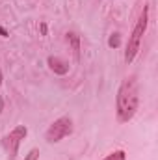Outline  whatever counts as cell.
Here are the masks:
<instances>
[{"instance_id":"1","label":"cell","mask_w":158,"mask_h":160,"mask_svg":"<svg viewBox=\"0 0 158 160\" xmlns=\"http://www.w3.org/2000/svg\"><path fill=\"white\" fill-rule=\"evenodd\" d=\"M140 106V86L136 77H126L121 82L116 97V112L119 123H128L134 118L136 110Z\"/></svg>"},{"instance_id":"2","label":"cell","mask_w":158,"mask_h":160,"mask_svg":"<svg viewBox=\"0 0 158 160\" xmlns=\"http://www.w3.org/2000/svg\"><path fill=\"white\" fill-rule=\"evenodd\" d=\"M147 24H149V8L143 6V11H141L140 19L136 21V26H134V30H132V34L128 38V45H126V50H125V62L126 63H130L136 58V54L140 50L141 38H143V34L147 30Z\"/></svg>"},{"instance_id":"3","label":"cell","mask_w":158,"mask_h":160,"mask_svg":"<svg viewBox=\"0 0 158 160\" xmlns=\"http://www.w3.org/2000/svg\"><path fill=\"white\" fill-rule=\"evenodd\" d=\"M73 132V119L69 116H63L60 119H56L45 132V140L48 143H58L60 140H63L65 136H69Z\"/></svg>"},{"instance_id":"4","label":"cell","mask_w":158,"mask_h":160,"mask_svg":"<svg viewBox=\"0 0 158 160\" xmlns=\"http://www.w3.org/2000/svg\"><path fill=\"white\" fill-rule=\"evenodd\" d=\"M26 134H28V128H26L24 125H19V127H15L9 134H6V136L2 138V147L6 149L7 158L9 160H13L15 157H17L19 145H21V142L26 138Z\"/></svg>"},{"instance_id":"5","label":"cell","mask_w":158,"mask_h":160,"mask_svg":"<svg viewBox=\"0 0 158 160\" xmlns=\"http://www.w3.org/2000/svg\"><path fill=\"white\" fill-rule=\"evenodd\" d=\"M47 63H48V67H50L56 75H67V73H69V63H67V62H63L62 58L48 56Z\"/></svg>"},{"instance_id":"6","label":"cell","mask_w":158,"mask_h":160,"mask_svg":"<svg viewBox=\"0 0 158 160\" xmlns=\"http://www.w3.org/2000/svg\"><path fill=\"white\" fill-rule=\"evenodd\" d=\"M67 41L71 45V50H73L75 60L80 62V36H77L75 32H67Z\"/></svg>"},{"instance_id":"7","label":"cell","mask_w":158,"mask_h":160,"mask_svg":"<svg viewBox=\"0 0 158 160\" xmlns=\"http://www.w3.org/2000/svg\"><path fill=\"white\" fill-rule=\"evenodd\" d=\"M125 158H126L125 151H121V149H119V151H114L112 155H108L104 160H125Z\"/></svg>"},{"instance_id":"8","label":"cell","mask_w":158,"mask_h":160,"mask_svg":"<svg viewBox=\"0 0 158 160\" xmlns=\"http://www.w3.org/2000/svg\"><path fill=\"white\" fill-rule=\"evenodd\" d=\"M119 45H121V38H119V34H112V36H110V39H108V47L117 48Z\"/></svg>"},{"instance_id":"9","label":"cell","mask_w":158,"mask_h":160,"mask_svg":"<svg viewBox=\"0 0 158 160\" xmlns=\"http://www.w3.org/2000/svg\"><path fill=\"white\" fill-rule=\"evenodd\" d=\"M39 158V149H32L26 157H24V160H37Z\"/></svg>"},{"instance_id":"10","label":"cell","mask_w":158,"mask_h":160,"mask_svg":"<svg viewBox=\"0 0 158 160\" xmlns=\"http://www.w3.org/2000/svg\"><path fill=\"white\" fill-rule=\"evenodd\" d=\"M0 36H2V38H7L9 34H7V30H6V28H2V26H0Z\"/></svg>"},{"instance_id":"11","label":"cell","mask_w":158,"mask_h":160,"mask_svg":"<svg viewBox=\"0 0 158 160\" xmlns=\"http://www.w3.org/2000/svg\"><path fill=\"white\" fill-rule=\"evenodd\" d=\"M41 34L47 36V24H45V22H41Z\"/></svg>"},{"instance_id":"12","label":"cell","mask_w":158,"mask_h":160,"mask_svg":"<svg viewBox=\"0 0 158 160\" xmlns=\"http://www.w3.org/2000/svg\"><path fill=\"white\" fill-rule=\"evenodd\" d=\"M2 110H4V99L0 97V114H2Z\"/></svg>"},{"instance_id":"13","label":"cell","mask_w":158,"mask_h":160,"mask_svg":"<svg viewBox=\"0 0 158 160\" xmlns=\"http://www.w3.org/2000/svg\"><path fill=\"white\" fill-rule=\"evenodd\" d=\"M2 82H4V78H2V73H0V84H2Z\"/></svg>"}]
</instances>
